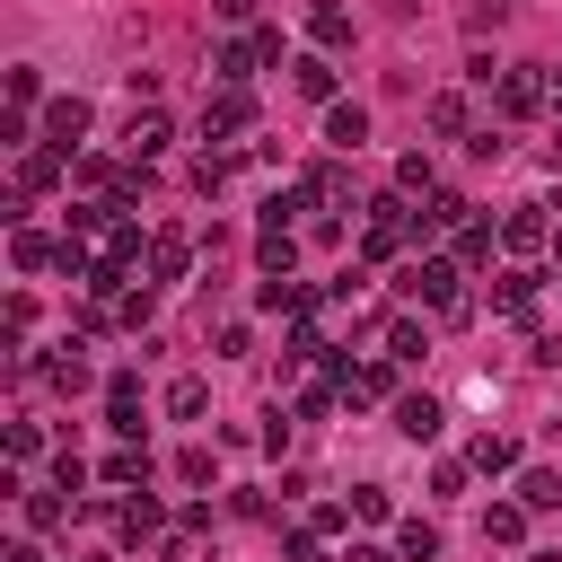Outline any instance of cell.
I'll return each instance as SVG.
<instances>
[{"label":"cell","mask_w":562,"mask_h":562,"mask_svg":"<svg viewBox=\"0 0 562 562\" xmlns=\"http://www.w3.org/2000/svg\"><path fill=\"white\" fill-rule=\"evenodd\" d=\"M457 281H465L457 255H422V263L404 272V299H413V307H439V316H465V290H457Z\"/></svg>","instance_id":"6da1fadb"},{"label":"cell","mask_w":562,"mask_h":562,"mask_svg":"<svg viewBox=\"0 0 562 562\" xmlns=\"http://www.w3.org/2000/svg\"><path fill=\"white\" fill-rule=\"evenodd\" d=\"M413 228H422V220H413V202H404V193H378V202H369V228H360V255H369V263H386Z\"/></svg>","instance_id":"7a4b0ae2"},{"label":"cell","mask_w":562,"mask_h":562,"mask_svg":"<svg viewBox=\"0 0 562 562\" xmlns=\"http://www.w3.org/2000/svg\"><path fill=\"white\" fill-rule=\"evenodd\" d=\"M237 132H255V97H246V88H211V97H202V140L220 149V140H237Z\"/></svg>","instance_id":"3957f363"},{"label":"cell","mask_w":562,"mask_h":562,"mask_svg":"<svg viewBox=\"0 0 562 562\" xmlns=\"http://www.w3.org/2000/svg\"><path fill=\"white\" fill-rule=\"evenodd\" d=\"M553 105V70H536V61H518V70H501V114L518 123V114H544Z\"/></svg>","instance_id":"277c9868"},{"label":"cell","mask_w":562,"mask_h":562,"mask_svg":"<svg viewBox=\"0 0 562 562\" xmlns=\"http://www.w3.org/2000/svg\"><path fill=\"white\" fill-rule=\"evenodd\" d=\"M334 395H342V404H386V395H395V369H386V360H342V369H334Z\"/></svg>","instance_id":"5b68a950"},{"label":"cell","mask_w":562,"mask_h":562,"mask_svg":"<svg viewBox=\"0 0 562 562\" xmlns=\"http://www.w3.org/2000/svg\"><path fill=\"white\" fill-rule=\"evenodd\" d=\"M114 536H123V544H149V536H167V509H158V492H149V483L114 501Z\"/></svg>","instance_id":"8992f818"},{"label":"cell","mask_w":562,"mask_h":562,"mask_svg":"<svg viewBox=\"0 0 562 562\" xmlns=\"http://www.w3.org/2000/svg\"><path fill=\"white\" fill-rule=\"evenodd\" d=\"M88 123H97V114H88V97H44V140H53L61 158L88 140Z\"/></svg>","instance_id":"52a82bcc"},{"label":"cell","mask_w":562,"mask_h":562,"mask_svg":"<svg viewBox=\"0 0 562 562\" xmlns=\"http://www.w3.org/2000/svg\"><path fill=\"white\" fill-rule=\"evenodd\" d=\"M176 140V123L158 114V105H132V123H123V158H158Z\"/></svg>","instance_id":"ba28073f"},{"label":"cell","mask_w":562,"mask_h":562,"mask_svg":"<svg viewBox=\"0 0 562 562\" xmlns=\"http://www.w3.org/2000/svg\"><path fill=\"white\" fill-rule=\"evenodd\" d=\"M184 263H193V237H184V228H158V237H149L140 281H184Z\"/></svg>","instance_id":"9c48e42d"},{"label":"cell","mask_w":562,"mask_h":562,"mask_svg":"<svg viewBox=\"0 0 562 562\" xmlns=\"http://www.w3.org/2000/svg\"><path fill=\"white\" fill-rule=\"evenodd\" d=\"M44 378H53L61 395H88V386H97V369H88V334H70V342L44 360Z\"/></svg>","instance_id":"30bf717a"},{"label":"cell","mask_w":562,"mask_h":562,"mask_svg":"<svg viewBox=\"0 0 562 562\" xmlns=\"http://www.w3.org/2000/svg\"><path fill=\"white\" fill-rule=\"evenodd\" d=\"M105 430H114V439H140V378H132V369L105 386Z\"/></svg>","instance_id":"8fae6325"},{"label":"cell","mask_w":562,"mask_h":562,"mask_svg":"<svg viewBox=\"0 0 562 562\" xmlns=\"http://www.w3.org/2000/svg\"><path fill=\"white\" fill-rule=\"evenodd\" d=\"M544 237H553V220H544V202H518V211L501 220V246H509V255H527V246H544Z\"/></svg>","instance_id":"7c38bea8"},{"label":"cell","mask_w":562,"mask_h":562,"mask_svg":"<svg viewBox=\"0 0 562 562\" xmlns=\"http://www.w3.org/2000/svg\"><path fill=\"white\" fill-rule=\"evenodd\" d=\"M439 422H448V413H439V395H395V430H404L413 448H422V439H439Z\"/></svg>","instance_id":"4fadbf2b"},{"label":"cell","mask_w":562,"mask_h":562,"mask_svg":"<svg viewBox=\"0 0 562 562\" xmlns=\"http://www.w3.org/2000/svg\"><path fill=\"white\" fill-rule=\"evenodd\" d=\"M61 184V149L44 140V149H18V193H53Z\"/></svg>","instance_id":"5bb4252c"},{"label":"cell","mask_w":562,"mask_h":562,"mask_svg":"<svg viewBox=\"0 0 562 562\" xmlns=\"http://www.w3.org/2000/svg\"><path fill=\"white\" fill-rule=\"evenodd\" d=\"M97 474H105L114 492H140V483H149V448H140V439H123V448H114V457H105Z\"/></svg>","instance_id":"9a60e30c"},{"label":"cell","mask_w":562,"mask_h":562,"mask_svg":"<svg viewBox=\"0 0 562 562\" xmlns=\"http://www.w3.org/2000/svg\"><path fill=\"white\" fill-rule=\"evenodd\" d=\"M307 35H316V53H342V44H351V9L316 0V9H307Z\"/></svg>","instance_id":"2e32d148"},{"label":"cell","mask_w":562,"mask_h":562,"mask_svg":"<svg viewBox=\"0 0 562 562\" xmlns=\"http://www.w3.org/2000/svg\"><path fill=\"white\" fill-rule=\"evenodd\" d=\"M255 70H263V61H255V44H220V53H211V88H246Z\"/></svg>","instance_id":"e0dca14e"},{"label":"cell","mask_w":562,"mask_h":562,"mask_svg":"<svg viewBox=\"0 0 562 562\" xmlns=\"http://www.w3.org/2000/svg\"><path fill=\"white\" fill-rule=\"evenodd\" d=\"M290 88L316 97V105H334V61H325V53H299V61H290Z\"/></svg>","instance_id":"ac0fdd59"},{"label":"cell","mask_w":562,"mask_h":562,"mask_svg":"<svg viewBox=\"0 0 562 562\" xmlns=\"http://www.w3.org/2000/svg\"><path fill=\"white\" fill-rule=\"evenodd\" d=\"M325 140H334V149H342V158H351V149H360V140H369V114H360V105H342V97H334V105H325Z\"/></svg>","instance_id":"d6986e66"},{"label":"cell","mask_w":562,"mask_h":562,"mask_svg":"<svg viewBox=\"0 0 562 562\" xmlns=\"http://www.w3.org/2000/svg\"><path fill=\"white\" fill-rule=\"evenodd\" d=\"M395 193H404V202H430V193H439V167H430L422 149H404V158H395Z\"/></svg>","instance_id":"ffe728a7"},{"label":"cell","mask_w":562,"mask_h":562,"mask_svg":"<svg viewBox=\"0 0 562 562\" xmlns=\"http://www.w3.org/2000/svg\"><path fill=\"white\" fill-rule=\"evenodd\" d=\"M536 290H544V281L509 263V272H501V290H492V307H501V316H536Z\"/></svg>","instance_id":"44dd1931"},{"label":"cell","mask_w":562,"mask_h":562,"mask_svg":"<svg viewBox=\"0 0 562 562\" xmlns=\"http://www.w3.org/2000/svg\"><path fill=\"white\" fill-rule=\"evenodd\" d=\"M307 202L316 211H342L351 202V167H307Z\"/></svg>","instance_id":"7402d4cb"},{"label":"cell","mask_w":562,"mask_h":562,"mask_svg":"<svg viewBox=\"0 0 562 562\" xmlns=\"http://www.w3.org/2000/svg\"><path fill=\"white\" fill-rule=\"evenodd\" d=\"M378 342H386V360H422V351H430V334H422L413 316H386V325H378Z\"/></svg>","instance_id":"603a6c76"},{"label":"cell","mask_w":562,"mask_h":562,"mask_svg":"<svg viewBox=\"0 0 562 562\" xmlns=\"http://www.w3.org/2000/svg\"><path fill=\"white\" fill-rule=\"evenodd\" d=\"M465 465H474V474H509V465H518V439H501V430H483V439L465 448Z\"/></svg>","instance_id":"cb8c5ba5"},{"label":"cell","mask_w":562,"mask_h":562,"mask_svg":"<svg viewBox=\"0 0 562 562\" xmlns=\"http://www.w3.org/2000/svg\"><path fill=\"white\" fill-rule=\"evenodd\" d=\"M70 509H79V501H70L61 483H53V492H26V527H35V536H53V527H61Z\"/></svg>","instance_id":"d4e9b609"},{"label":"cell","mask_w":562,"mask_h":562,"mask_svg":"<svg viewBox=\"0 0 562 562\" xmlns=\"http://www.w3.org/2000/svg\"><path fill=\"white\" fill-rule=\"evenodd\" d=\"M527 536V501H492L483 509V544H518Z\"/></svg>","instance_id":"484cf974"},{"label":"cell","mask_w":562,"mask_h":562,"mask_svg":"<svg viewBox=\"0 0 562 562\" xmlns=\"http://www.w3.org/2000/svg\"><path fill=\"white\" fill-rule=\"evenodd\" d=\"M465 220H474V202H465V193H448V184L422 202V228H465Z\"/></svg>","instance_id":"4316f807"},{"label":"cell","mask_w":562,"mask_h":562,"mask_svg":"<svg viewBox=\"0 0 562 562\" xmlns=\"http://www.w3.org/2000/svg\"><path fill=\"white\" fill-rule=\"evenodd\" d=\"M9 263H18V272H44V263H61V246L35 237V228H18V237H9Z\"/></svg>","instance_id":"83f0119b"},{"label":"cell","mask_w":562,"mask_h":562,"mask_svg":"<svg viewBox=\"0 0 562 562\" xmlns=\"http://www.w3.org/2000/svg\"><path fill=\"white\" fill-rule=\"evenodd\" d=\"M518 501H527V509H562V474H553V465H527V474H518Z\"/></svg>","instance_id":"f1b7e54d"},{"label":"cell","mask_w":562,"mask_h":562,"mask_svg":"<svg viewBox=\"0 0 562 562\" xmlns=\"http://www.w3.org/2000/svg\"><path fill=\"white\" fill-rule=\"evenodd\" d=\"M395 553H404V562H439V527H430V518H404V527H395Z\"/></svg>","instance_id":"f546056e"},{"label":"cell","mask_w":562,"mask_h":562,"mask_svg":"<svg viewBox=\"0 0 562 562\" xmlns=\"http://www.w3.org/2000/svg\"><path fill=\"white\" fill-rule=\"evenodd\" d=\"M430 132H439V140H457V132H465V97H457V88H439V97H430Z\"/></svg>","instance_id":"4dcf8cb0"},{"label":"cell","mask_w":562,"mask_h":562,"mask_svg":"<svg viewBox=\"0 0 562 562\" xmlns=\"http://www.w3.org/2000/svg\"><path fill=\"white\" fill-rule=\"evenodd\" d=\"M255 263H263V272H290V263H299V237H290V228H263Z\"/></svg>","instance_id":"1f68e13d"},{"label":"cell","mask_w":562,"mask_h":562,"mask_svg":"<svg viewBox=\"0 0 562 562\" xmlns=\"http://www.w3.org/2000/svg\"><path fill=\"white\" fill-rule=\"evenodd\" d=\"M202 404H211V386H202V378H167V413H176V422H193Z\"/></svg>","instance_id":"d6a6232c"},{"label":"cell","mask_w":562,"mask_h":562,"mask_svg":"<svg viewBox=\"0 0 562 562\" xmlns=\"http://www.w3.org/2000/svg\"><path fill=\"white\" fill-rule=\"evenodd\" d=\"M457 263H492V220H465L457 228Z\"/></svg>","instance_id":"836d02e7"},{"label":"cell","mask_w":562,"mask_h":562,"mask_svg":"<svg viewBox=\"0 0 562 562\" xmlns=\"http://www.w3.org/2000/svg\"><path fill=\"white\" fill-rule=\"evenodd\" d=\"M465 474H474V465H457V457H439V465H430V492H439V501H457V492H465Z\"/></svg>","instance_id":"e575fe53"},{"label":"cell","mask_w":562,"mask_h":562,"mask_svg":"<svg viewBox=\"0 0 562 562\" xmlns=\"http://www.w3.org/2000/svg\"><path fill=\"white\" fill-rule=\"evenodd\" d=\"M114 176H123L114 158H79V184H97V193H114Z\"/></svg>","instance_id":"d590c367"},{"label":"cell","mask_w":562,"mask_h":562,"mask_svg":"<svg viewBox=\"0 0 562 562\" xmlns=\"http://www.w3.org/2000/svg\"><path fill=\"white\" fill-rule=\"evenodd\" d=\"M193 184H202V193H220V184H228V158H220V149H202V167H193Z\"/></svg>","instance_id":"8d00e7d4"},{"label":"cell","mask_w":562,"mask_h":562,"mask_svg":"<svg viewBox=\"0 0 562 562\" xmlns=\"http://www.w3.org/2000/svg\"><path fill=\"white\" fill-rule=\"evenodd\" d=\"M35 448H44V430H35V422H9V457H18V465H26V457H35Z\"/></svg>","instance_id":"74e56055"},{"label":"cell","mask_w":562,"mask_h":562,"mask_svg":"<svg viewBox=\"0 0 562 562\" xmlns=\"http://www.w3.org/2000/svg\"><path fill=\"white\" fill-rule=\"evenodd\" d=\"M176 483H211V448H184L176 457Z\"/></svg>","instance_id":"f35d334b"},{"label":"cell","mask_w":562,"mask_h":562,"mask_svg":"<svg viewBox=\"0 0 562 562\" xmlns=\"http://www.w3.org/2000/svg\"><path fill=\"white\" fill-rule=\"evenodd\" d=\"M351 509H360V518H386L395 501H386V483H360V492H351Z\"/></svg>","instance_id":"ab89813d"},{"label":"cell","mask_w":562,"mask_h":562,"mask_svg":"<svg viewBox=\"0 0 562 562\" xmlns=\"http://www.w3.org/2000/svg\"><path fill=\"white\" fill-rule=\"evenodd\" d=\"M501 18H509V0H474V9H465V26H474V35H483V26H501Z\"/></svg>","instance_id":"60d3db41"},{"label":"cell","mask_w":562,"mask_h":562,"mask_svg":"<svg viewBox=\"0 0 562 562\" xmlns=\"http://www.w3.org/2000/svg\"><path fill=\"white\" fill-rule=\"evenodd\" d=\"M0 562H44V544H35V536H18V544H9Z\"/></svg>","instance_id":"b9f144b4"},{"label":"cell","mask_w":562,"mask_h":562,"mask_svg":"<svg viewBox=\"0 0 562 562\" xmlns=\"http://www.w3.org/2000/svg\"><path fill=\"white\" fill-rule=\"evenodd\" d=\"M342 562H404V553H386V544H351Z\"/></svg>","instance_id":"7bdbcfd3"},{"label":"cell","mask_w":562,"mask_h":562,"mask_svg":"<svg viewBox=\"0 0 562 562\" xmlns=\"http://www.w3.org/2000/svg\"><path fill=\"white\" fill-rule=\"evenodd\" d=\"M290 562H325V553H316V536H290Z\"/></svg>","instance_id":"ee69618b"},{"label":"cell","mask_w":562,"mask_h":562,"mask_svg":"<svg viewBox=\"0 0 562 562\" xmlns=\"http://www.w3.org/2000/svg\"><path fill=\"white\" fill-rule=\"evenodd\" d=\"M211 9H220V18H246V9H255V0H211Z\"/></svg>","instance_id":"f6af8a7d"},{"label":"cell","mask_w":562,"mask_h":562,"mask_svg":"<svg viewBox=\"0 0 562 562\" xmlns=\"http://www.w3.org/2000/svg\"><path fill=\"white\" fill-rule=\"evenodd\" d=\"M79 562H97V553H79Z\"/></svg>","instance_id":"bcb514c9"}]
</instances>
